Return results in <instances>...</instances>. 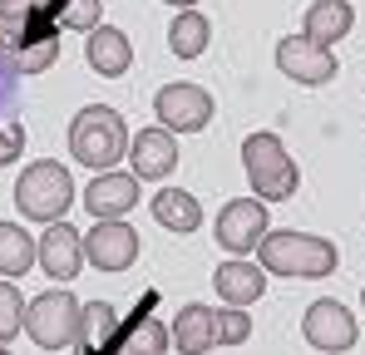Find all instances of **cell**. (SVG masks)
I'll list each match as a JSON object with an SVG mask.
<instances>
[{
    "instance_id": "8",
    "label": "cell",
    "mask_w": 365,
    "mask_h": 355,
    "mask_svg": "<svg viewBox=\"0 0 365 355\" xmlns=\"http://www.w3.org/2000/svg\"><path fill=\"white\" fill-rule=\"evenodd\" d=\"M153 114L173 133H202L212 123V94L202 84H163L153 94Z\"/></svg>"
},
{
    "instance_id": "31",
    "label": "cell",
    "mask_w": 365,
    "mask_h": 355,
    "mask_svg": "<svg viewBox=\"0 0 365 355\" xmlns=\"http://www.w3.org/2000/svg\"><path fill=\"white\" fill-rule=\"evenodd\" d=\"M361 301H365V292H361Z\"/></svg>"
},
{
    "instance_id": "14",
    "label": "cell",
    "mask_w": 365,
    "mask_h": 355,
    "mask_svg": "<svg viewBox=\"0 0 365 355\" xmlns=\"http://www.w3.org/2000/svg\"><path fill=\"white\" fill-rule=\"evenodd\" d=\"M84 207H89V217L99 222V217H123V212H133L138 207V178L133 173H94V182L84 187V197H79Z\"/></svg>"
},
{
    "instance_id": "29",
    "label": "cell",
    "mask_w": 365,
    "mask_h": 355,
    "mask_svg": "<svg viewBox=\"0 0 365 355\" xmlns=\"http://www.w3.org/2000/svg\"><path fill=\"white\" fill-rule=\"evenodd\" d=\"M163 5H178V10H197V0H163Z\"/></svg>"
},
{
    "instance_id": "25",
    "label": "cell",
    "mask_w": 365,
    "mask_h": 355,
    "mask_svg": "<svg viewBox=\"0 0 365 355\" xmlns=\"http://www.w3.org/2000/svg\"><path fill=\"white\" fill-rule=\"evenodd\" d=\"M25 331V296L15 292V282H0V346L15 341Z\"/></svg>"
},
{
    "instance_id": "28",
    "label": "cell",
    "mask_w": 365,
    "mask_h": 355,
    "mask_svg": "<svg viewBox=\"0 0 365 355\" xmlns=\"http://www.w3.org/2000/svg\"><path fill=\"white\" fill-rule=\"evenodd\" d=\"M20 153H25V123H20V118H5V123H0V168L15 163Z\"/></svg>"
},
{
    "instance_id": "18",
    "label": "cell",
    "mask_w": 365,
    "mask_h": 355,
    "mask_svg": "<svg viewBox=\"0 0 365 355\" xmlns=\"http://www.w3.org/2000/svg\"><path fill=\"white\" fill-rule=\"evenodd\" d=\"M119 311L109 301H89L79 311V336H74V351L79 355H109L114 351V336H119Z\"/></svg>"
},
{
    "instance_id": "10",
    "label": "cell",
    "mask_w": 365,
    "mask_h": 355,
    "mask_svg": "<svg viewBox=\"0 0 365 355\" xmlns=\"http://www.w3.org/2000/svg\"><path fill=\"white\" fill-rule=\"evenodd\" d=\"M277 69H282L287 79L306 84V89L331 84V79L341 74V64H336V55H331V45H316V40H306V35H287V40L277 45Z\"/></svg>"
},
{
    "instance_id": "23",
    "label": "cell",
    "mask_w": 365,
    "mask_h": 355,
    "mask_svg": "<svg viewBox=\"0 0 365 355\" xmlns=\"http://www.w3.org/2000/svg\"><path fill=\"white\" fill-rule=\"evenodd\" d=\"M207 40H212V25H207V15H197V10H178V20H173V30H168V50L178 59H197L207 50Z\"/></svg>"
},
{
    "instance_id": "21",
    "label": "cell",
    "mask_w": 365,
    "mask_h": 355,
    "mask_svg": "<svg viewBox=\"0 0 365 355\" xmlns=\"http://www.w3.org/2000/svg\"><path fill=\"white\" fill-rule=\"evenodd\" d=\"M351 25H356V5L351 0H311V10H306V40H316V45L346 40Z\"/></svg>"
},
{
    "instance_id": "17",
    "label": "cell",
    "mask_w": 365,
    "mask_h": 355,
    "mask_svg": "<svg viewBox=\"0 0 365 355\" xmlns=\"http://www.w3.org/2000/svg\"><path fill=\"white\" fill-rule=\"evenodd\" d=\"M109 355H168V326L138 306V311L119 326L114 351H109Z\"/></svg>"
},
{
    "instance_id": "3",
    "label": "cell",
    "mask_w": 365,
    "mask_h": 355,
    "mask_svg": "<svg viewBox=\"0 0 365 355\" xmlns=\"http://www.w3.org/2000/svg\"><path fill=\"white\" fill-rule=\"evenodd\" d=\"M69 153H74V163L94 168V173H109L128 153V123H123V114L109 109V104H84L74 114V123H69Z\"/></svg>"
},
{
    "instance_id": "24",
    "label": "cell",
    "mask_w": 365,
    "mask_h": 355,
    "mask_svg": "<svg viewBox=\"0 0 365 355\" xmlns=\"http://www.w3.org/2000/svg\"><path fill=\"white\" fill-rule=\"evenodd\" d=\"M99 15H104V0H55L60 30H94Z\"/></svg>"
},
{
    "instance_id": "5",
    "label": "cell",
    "mask_w": 365,
    "mask_h": 355,
    "mask_svg": "<svg viewBox=\"0 0 365 355\" xmlns=\"http://www.w3.org/2000/svg\"><path fill=\"white\" fill-rule=\"evenodd\" d=\"M69 202H74V178L55 158H35L25 173L15 178V207L30 222H45V227L60 222L64 212H69Z\"/></svg>"
},
{
    "instance_id": "15",
    "label": "cell",
    "mask_w": 365,
    "mask_h": 355,
    "mask_svg": "<svg viewBox=\"0 0 365 355\" xmlns=\"http://www.w3.org/2000/svg\"><path fill=\"white\" fill-rule=\"evenodd\" d=\"M84 59H89L94 74L119 79V74H128V64H133V45H128V35L114 30V25H94L89 40H84Z\"/></svg>"
},
{
    "instance_id": "26",
    "label": "cell",
    "mask_w": 365,
    "mask_h": 355,
    "mask_svg": "<svg viewBox=\"0 0 365 355\" xmlns=\"http://www.w3.org/2000/svg\"><path fill=\"white\" fill-rule=\"evenodd\" d=\"M212 321H217V346H242L247 336H252V316H247V306L212 311Z\"/></svg>"
},
{
    "instance_id": "16",
    "label": "cell",
    "mask_w": 365,
    "mask_h": 355,
    "mask_svg": "<svg viewBox=\"0 0 365 355\" xmlns=\"http://www.w3.org/2000/svg\"><path fill=\"white\" fill-rule=\"evenodd\" d=\"M168 341H173L182 355H207L212 346H217V321H212V306L187 301L178 316H173V326H168Z\"/></svg>"
},
{
    "instance_id": "27",
    "label": "cell",
    "mask_w": 365,
    "mask_h": 355,
    "mask_svg": "<svg viewBox=\"0 0 365 355\" xmlns=\"http://www.w3.org/2000/svg\"><path fill=\"white\" fill-rule=\"evenodd\" d=\"M20 79L25 74L0 59V118H15V109H20Z\"/></svg>"
},
{
    "instance_id": "19",
    "label": "cell",
    "mask_w": 365,
    "mask_h": 355,
    "mask_svg": "<svg viewBox=\"0 0 365 355\" xmlns=\"http://www.w3.org/2000/svg\"><path fill=\"white\" fill-rule=\"evenodd\" d=\"M212 287H217V296L227 306H252V301H262V292H267V277H262V267L232 257V262H222L212 272Z\"/></svg>"
},
{
    "instance_id": "9",
    "label": "cell",
    "mask_w": 365,
    "mask_h": 355,
    "mask_svg": "<svg viewBox=\"0 0 365 355\" xmlns=\"http://www.w3.org/2000/svg\"><path fill=\"white\" fill-rule=\"evenodd\" d=\"M84 262L99 272H128L138 262V232L123 217H99L84 232Z\"/></svg>"
},
{
    "instance_id": "4",
    "label": "cell",
    "mask_w": 365,
    "mask_h": 355,
    "mask_svg": "<svg viewBox=\"0 0 365 355\" xmlns=\"http://www.w3.org/2000/svg\"><path fill=\"white\" fill-rule=\"evenodd\" d=\"M242 168H247L252 192L262 202H287L302 187V168H297V158L287 153V143L277 133H247L242 138Z\"/></svg>"
},
{
    "instance_id": "7",
    "label": "cell",
    "mask_w": 365,
    "mask_h": 355,
    "mask_svg": "<svg viewBox=\"0 0 365 355\" xmlns=\"http://www.w3.org/2000/svg\"><path fill=\"white\" fill-rule=\"evenodd\" d=\"M302 336L311 351H326V355H341L356 346V316H351V306L346 301H331V296H321V301H311L302 316Z\"/></svg>"
},
{
    "instance_id": "12",
    "label": "cell",
    "mask_w": 365,
    "mask_h": 355,
    "mask_svg": "<svg viewBox=\"0 0 365 355\" xmlns=\"http://www.w3.org/2000/svg\"><path fill=\"white\" fill-rule=\"evenodd\" d=\"M35 262L45 267V277L69 287L79 277V267H84V232H74L69 222H50L45 237L35 242Z\"/></svg>"
},
{
    "instance_id": "13",
    "label": "cell",
    "mask_w": 365,
    "mask_h": 355,
    "mask_svg": "<svg viewBox=\"0 0 365 355\" xmlns=\"http://www.w3.org/2000/svg\"><path fill=\"white\" fill-rule=\"evenodd\" d=\"M128 163H133V178L138 182H158L178 168V138L173 128H143L128 138Z\"/></svg>"
},
{
    "instance_id": "11",
    "label": "cell",
    "mask_w": 365,
    "mask_h": 355,
    "mask_svg": "<svg viewBox=\"0 0 365 355\" xmlns=\"http://www.w3.org/2000/svg\"><path fill=\"white\" fill-rule=\"evenodd\" d=\"M217 242L232 252V257H247L257 252V242L267 237V202L262 197H232L222 212H217Z\"/></svg>"
},
{
    "instance_id": "20",
    "label": "cell",
    "mask_w": 365,
    "mask_h": 355,
    "mask_svg": "<svg viewBox=\"0 0 365 355\" xmlns=\"http://www.w3.org/2000/svg\"><path fill=\"white\" fill-rule=\"evenodd\" d=\"M148 207H153V222H158V227H168V232H178V237H187V232L202 227V202H197L192 192H182V187L153 192Z\"/></svg>"
},
{
    "instance_id": "6",
    "label": "cell",
    "mask_w": 365,
    "mask_h": 355,
    "mask_svg": "<svg viewBox=\"0 0 365 355\" xmlns=\"http://www.w3.org/2000/svg\"><path fill=\"white\" fill-rule=\"evenodd\" d=\"M79 301L69 296V287H55V292H40L30 306H25V331L40 351H64L74 346L79 336Z\"/></svg>"
},
{
    "instance_id": "2",
    "label": "cell",
    "mask_w": 365,
    "mask_h": 355,
    "mask_svg": "<svg viewBox=\"0 0 365 355\" xmlns=\"http://www.w3.org/2000/svg\"><path fill=\"white\" fill-rule=\"evenodd\" d=\"M257 252H262V272L297 277V282H321V277H331L341 267L336 242H326L316 232H272L267 227V237L257 242Z\"/></svg>"
},
{
    "instance_id": "30",
    "label": "cell",
    "mask_w": 365,
    "mask_h": 355,
    "mask_svg": "<svg viewBox=\"0 0 365 355\" xmlns=\"http://www.w3.org/2000/svg\"><path fill=\"white\" fill-rule=\"evenodd\" d=\"M0 355H10V351H5V346H0Z\"/></svg>"
},
{
    "instance_id": "1",
    "label": "cell",
    "mask_w": 365,
    "mask_h": 355,
    "mask_svg": "<svg viewBox=\"0 0 365 355\" xmlns=\"http://www.w3.org/2000/svg\"><path fill=\"white\" fill-rule=\"evenodd\" d=\"M0 59L25 79L45 74L60 59V20L55 0H0Z\"/></svg>"
},
{
    "instance_id": "22",
    "label": "cell",
    "mask_w": 365,
    "mask_h": 355,
    "mask_svg": "<svg viewBox=\"0 0 365 355\" xmlns=\"http://www.w3.org/2000/svg\"><path fill=\"white\" fill-rule=\"evenodd\" d=\"M35 267V237L20 222H0V277H25Z\"/></svg>"
}]
</instances>
